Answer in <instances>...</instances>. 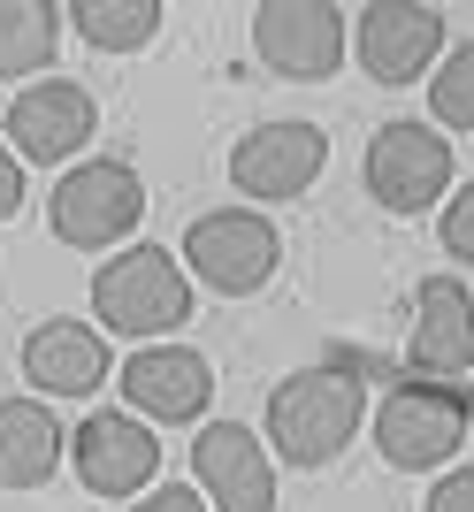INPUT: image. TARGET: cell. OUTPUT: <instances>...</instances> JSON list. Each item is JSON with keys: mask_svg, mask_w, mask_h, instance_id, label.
Segmentation results:
<instances>
[{"mask_svg": "<svg viewBox=\"0 0 474 512\" xmlns=\"http://www.w3.org/2000/svg\"><path fill=\"white\" fill-rule=\"evenodd\" d=\"M62 46V8L54 0H0V77H39Z\"/></svg>", "mask_w": 474, "mask_h": 512, "instance_id": "cell-17", "label": "cell"}, {"mask_svg": "<svg viewBox=\"0 0 474 512\" xmlns=\"http://www.w3.org/2000/svg\"><path fill=\"white\" fill-rule=\"evenodd\" d=\"M367 199L390 214H429L444 207V192H452V146H444V130L436 123H383L375 138H367Z\"/></svg>", "mask_w": 474, "mask_h": 512, "instance_id": "cell-6", "label": "cell"}, {"mask_svg": "<svg viewBox=\"0 0 474 512\" xmlns=\"http://www.w3.org/2000/svg\"><path fill=\"white\" fill-rule=\"evenodd\" d=\"M421 512H474V467H459V474H444L429 490V505Z\"/></svg>", "mask_w": 474, "mask_h": 512, "instance_id": "cell-21", "label": "cell"}, {"mask_svg": "<svg viewBox=\"0 0 474 512\" xmlns=\"http://www.w3.org/2000/svg\"><path fill=\"white\" fill-rule=\"evenodd\" d=\"M184 268L215 299H253L260 283L283 268V230L253 207H215L184 230Z\"/></svg>", "mask_w": 474, "mask_h": 512, "instance_id": "cell-3", "label": "cell"}, {"mask_svg": "<svg viewBox=\"0 0 474 512\" xmlns=\"http://www.w3.org/2000/svg\"><path fill=\"white\" fill-rule=\"evenodd\" d=\"M69 23H77V39L100 46V54H138V46L161 39V0H77Z\"/></svg>", "mask_w": 474, "mask_h": 512, "instance_id": "cell-18", "label": "cell"}, {"mask_svg": "<svg viewBox=\"0 0 474 512\" xmlns=\"http://www.w3.org/2000/svg\"><path fill=\"white\" fill-rule=\"evenodd\" d=\"M474 428V398L467 390H444V383H406L375 406V451L383 467H406V474H429L444 467Z\"/></svg>", "mask_w": 474, "mask_h": 512, "instance_id": "cell-5", "label": "cell"}, {"mask_svg": "<svg viewBox=\"0 0 474 512\" xmlns=\"http://www.w3.org/2000/svg\"><path fill=\"white\" fill-rule=\"evenodd\" d=\"M23 207V161L8 146H0V222H8V214Z\"/></svg>", "mask_w": 474, "mask_h": 512, "instance_id": "cell-23", "label": "cell"}, {"mask_svg": "<svg viewBox=\"0 0 474 512\" xmlns=\"http://www.w3.org/2000/svg\"><path fill=\"white\" fill-rule=\"evenodd\" d=\"M207 512H276V459L245 421H207L192 444Z\"/></svg>", "mask_w": 474, "mask_h": 512, "instance_id": "cell-11", "label": "cell"}, {"mask_svg": "<svg viewBox=\"0 0 474 512\" xmlns=\"http://www.w3.org/2000/svg\"><path fill=\"white\" fill-rule=\"evenodd\" d=\"M413 375H429V383H452L474 367V299L467 283L452 276H429L413 291V344H406Z\"/></svg>", "mask_w": 474, "mask_h": 512, "instance_id": "cell-14", "label": "cell"}, {"mask_svg": "<svg viewBox=\"0 0 474 512\" xmlns=\"http://www.w3.org/2000/svg\"><path fill=\"white\" fill-rule=\"evenodd\" d=\"M92 314L115 337H169V329H184V314H192L184 260L161 253V245H123L92 276Z\"/></svg>", "mask_w": 474, "mask_h": 512, "instance_id": "cell-2", "label": "cell"}, {"mask_svg": "<svg viewBox=\"0 0 474 512\" xmlns=\"http://www.w3.org/2000/svg\"><path fill=\"white\" fill-rule=\"evenodd\" d=\"M345 8H329V0H260L253 8V54L276 77H291V85H322V77H337L345 69Z\"/></svg>", "mask_w": 474, "mask_h": 512, "instance_id": "cell-7", "label": "cell"}, {"mask_svg": "<svg viewBox=\"0 0 474 512\" xmlns=\"http://www.w3.org/2000/svg\"><path fill=\"white\" fill-rule=\"evenodd\" d=\"M62 451L69 436L39 398H0V490H46Z\"/></svg>", "mask_w": 474, "mask_h": 512, "instance_id": "cell-16", "label": "cell"}, {"mask_svg": "<svg viewBox=\"0 0 474 512\" xmlns=\"http://www.w3.org/2000/svg\"><path fill=\"white\" fill-rule=\"evenodd\" d=\"M123 406H138V421H161V428L199 421L215 406V367L192 344H146L123 360Z\"/></svg>", "mask_w": 474, "mask_h": 512, "instance_id": "cell-12", "label": "cell"}, {"mask_svg": "<svg viewBox=\"0 0 474 512\" xmlns=\"http://www.w3.org/2000/svg\"><path fill=\"white\" fill-rule=\"evenodd\" d=\"M130 512H207V497H199V490H184V482H161V490H146Z\"/></svg>", "mask_w": 474, "mask_h": 512, "instance_id": "cell-22", "label": "cell"}, {"mask_svg": "<svg viewBox=\"0 0 474 512\" xmlns=\"http://www.w3.org/2000/svg\"><path fill=\"white\" fill-rule=\"evenodd\" d=\"M69 451H77V482L92 497H138L161 474V444H153V428L138 413H92V421H77Z\"/></svg>", "mask_w": 474, "mask_h": 512, "instance_id": "cell-13", "label": "cell"}, {"mask_svg": "<svg viewBox=\"0 0 474 512\" xmlns=\"http://www.w3.org/2000/svg\"><path fill=\"white\" fill-rule=\"evenodd\" d=\"M367 421V390L352 367H299L268 390V459L283 467H329Z\"/></svg>", "mask_w": 474, "mask_h": 512, "instance_id": "cell-1", "label": "cell"}, {"mask_svg": "<svg viewBox=\"0 0 474 512\" xmlns=\"http://www.w3.org/2000/svg\"><path fill=\"white\" fill-rule=\"evenodd\" d=\"M329 161L322 123H299V115H276V123H253L230 146V184L245 199H299L314 192V176Z\"/></svg>", "mask_w": 474, "mask_h": 512, "instance_id": "cell-9", "label": "cell"}, {"mask_svg": "<svg viewBox=\"0 0 474 512\" xmlns=\"http://www.w3.org/2000/svg\"><path fill=\"white\" fill-rule=\"evenodd\" d=\"M23 375H31L39 398H92V390L108 383V344H100L92 321L54 314L23 337Z\"/></svg>", "mask_w": 474, "mask_h": 512, "instance_id": "cell-15", "label": "cell"}, {"mask_svg": "<svg viewBox=\"0 0 474 512\" xmlns=\"http://www.w3.org/2000/svg\"><path fill=\"white\" fill-rule=\"evenodd\" d=\"M352 62L375 85H413L444 62V16L429 0H375L352 16Z\"/></svg>", "mask_w": 474, "mask_h": 512, "instance_id": "cell-8", "label": "cell"}, {"mask_svg": "<svg viewBox=\"0 0 474 512\" xmlns=\"http://www.w3.org/2000/svg\"><path fill=\"white\" fill-rule=\"evenodd\" d=\"M100 130V100L77 77H39L8 100V153L16 161H69Z\"/></svg>", "mask_w": 474, "mask_h": 512, "instance_id": "cell-10", "label": "cell"}, {"mask_svg": "<svg viewBox=\"0 0 474 512\" xmlns=\"http://www.w3.org/2000/svg\"><path fill=\"white\" fill-rule=\"evenodd\" d=\"M46 222L77 253H108V245H123L146 222V184H138L130 161H77L54 184V199H46Z\"/></svg>", "mask_w": 474, "mask_h": 512, "instance_id": "cell-4", "label": "cell"}, {"mask_svg": "<svg viewBox=\"0 0 474 512\" xmlns=\"http://www.w3.org/2000/svg\"><path fill=\"white\" fill-rule=\"evenodd\" d=\"M436 237H444V253H452V260H474V184L444 199V222H436Z\"/></svg>", "mask_w": 474, "mask_h": 512, "instance_id": "cell-20", "label": "cell"}, {"mask_svg": "<svg viewBox=\"0 0 474 512\" xmlns=\"http://www.w3.org/2000/svg\"><path fill=\"white\" fill-rule=\"evenodd\" d=\"M429 115L436 130H474V39H459L429 77Z\"/></svg>", "mask_w": 474, "mask_h": 512, "instance_id": "cell-19", "label": "cell"}]
</instances>
